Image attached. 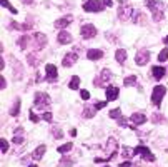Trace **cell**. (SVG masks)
Instances as JSON below:
<instances>
[{
	"instance_id": "10",
	"label": "cell",
	"mask_w": 168,
	"mask_h": 167,
	"mask_svg": "<svg viewBox=\"0 0 168 167\" xmlns=\"http://www.w3.org/2000/svg\"><path fill=\"white\" fill-rule=\"evenodd\" d=\"M45 72H47V80L48 82H53V80H57V77H58V72H57V67L53 65V64H47V67H45Z\"/></svg>"
},
{
	"instance_id": "4",
	"label": "cell",
	"mask_w": 168,
	"mask_h": 167,
	"mask_svg": "<svg viewBox=\"0 0 168 167\" xmlns=\"http://www.w3.org/2000/svg\"><path fill=\"white\" fill-rule=\"evenodd\" d=\"M131 13H133L131 3H128V2H121V3H120V7H118V17H120L121 22H125V20L130 19Z\"/></svg>"
},
{
	"instance_id": "17",
	"label": "cell",
	"mask_w": 168,
	"mask_h": 167,
	"mask_svg": "<svg viewBox=\"0 0 168 167\" xmlns=\"http://www.w3.org/2000/svg\"><path fill=\"white\" fill-rule=\"evenodd\" d=\"M165 72L166 70L163 69V67H153L152 69V75H153V79H156V80L163 79V77H165Z\"/></svg>"
},
{
	"instance_id": "33",
	"label": "cell",
	"mask_w": 168,
	"mask_h": 167,
	"mask_svg": "<svg viewBox=\"0 0 168 167\" xmlns=\"http://www.w3.org/2000/svg\"><path fill=\"white\" fill-rule=\"evenodd\" d=\"M110 117H112V119H118V117H121V111L120 109H113V111H110Z\"/></svg>"
},
{
	"instance_id": "34",
	"label": "cell",
	"mask_w": 168,
	"mask_h": 167,
	"mask_svg": "<svg viewBox=\"0 0 168 167\" xmlns=\"http://www.w3.org/2000/svg\"><path fill=\"white\" fill-rule=\"evenodd\" d=\"M0 149H2L3 154H5L7 151H9V142H7L5 139H0Z\"/></svg>"
},
{
	"instance_id": "44",
	"label": "cell",
	"mask_w": 168,
	"mask_h": 167,
	"mask_svg": "<svg viewBox=\"0 0 168 167\" xmlns=\"http://www.w3.org/2000/svg\"><path fill=\"white\" fill-rule=\"evenodd\" d=\"M103 3H105V7H112L113 5V0H103Z\"/></svg>"
},
{
	"instance_id": "39",
	"label": "cell",
	"mask_w": 168,
	"mask_h": 167,
	"mask_svg": "<svg viewBox=\"0 0 168 167\" xmlns=\"http://www.w3.org/2000/svg\"><path fill=\"white\" fill-rule=\"evenodd\" d=\"M72 164H73L72 159H62L60 161V165H72Z\"/></svg>"
},
{
	"instance_id": "7",
	"label": "cell",
	"mask_w": 168,
	"mask_h": 167,
	"mask_svg": "<svg viewBox=\"0 0 168 167\" xmlns=\"http://www.w3.org/2000/svg\"><path fill=\"white\" fill-rule=\"evenodd\" d=\"M148 59H150V50L148 49H142V50H138L137 55H135L137 65H145V64H148Z\"/></svg>"
},
{
	"instance_id": "5",
	"label": "cell",
	"mask_w": 168,
	"mask_h": 167,
	"mask_svg": "<svg viewBox=\"0 0 168 167\" xmlns=\"http://www.w3.org/2000/svg\"><path fill=\"white\" fill-rule=\"evenodd\" d=\"M110 79H112V72H110L108 69H103L102 72H100V75L95 79V87H105V85L110 82Z\"/></svg>"
},
{
	"instance_id": "22",
	"label": "cell",
	"mask_w": 168,
	"mask_h": 167,
	"mask_svg": "<svg viewBox=\"0 0 168 167\" xmlns=\"http://www.w3.org/2000/svg\"><path fill=\"white\" fill-rule=\"evenodd\" d=\"M131 120H133L135 124H145L146 122V117L143 115V114H140V112H135L133 115H131Z\"/></svg>"
},
{
	"instance_id": "2",
	"label": "cell",
	"mask_w": 168,
	"mask_h": 167,
	"mask_svg": "<svg viewBox=\"0 0 168 167\" xmlns=\"http://www.w3.org/2000/svg\"><path fill=\"white\" fill-rule=\"evenodd\" d=\"M165 94H166L165 85H155V89H153V92H152V100H153V104H155L156 107H160L162 99L165 97Z\"/></svg>"
},
{
	"instance_id": "32",
	"label": "cell",
	"mask_w": 168,
	"mask_h": 167,
	"mask_svg": "<svg viewBox=\"0 0 168 167\" xmlns=\"http://www.w3.org/2000/svg\"><path fill=\"white\" fill-rule=\"evenodd\" d=\"M0 3H2V7H5V9H9V10H10V12H12V13H17V9H13V7L10 5V3L7 2V0H2V2H0Z\"/></svg>"
},
{
	"instance_id": "1",
	"label": "cell",
	"mask_w": 168,
	"mask_h": 167,
	"mask_svg": "<svg viewBox=\"0 0 168 167\" xmlns=\"http://www.w3.org/2000/svg\"><path fill=\"white\" fill-rule=\"evenodd\" d=\"M148 3V9L152 10V15L155 22H160V20L165 17V5H163L160 0H146Z\"/></svg>"
},
{
	"instance_id": "8",
	"label": "cell",
	"mask_w": 168,
	"mask_h": 167,
	"mask_svg": "<svg viewBox=\"0 0 168 167\" xmlns=\"http://www.w3.org/2000/svg\"><path fill=\"white\" fill-rule=\"evenodd\" d=\"M135 152H137V154H140L142 157L145 159V161H155V155L152 154V152H150V149L148 147H143V145H138V147H135Z\"/></svg>"
},
{
	"instance_id": "30",
	"label": "cell",
	"mask_w": 168,
	"mask_h": 167,
	"mask_svg": "<svg viewBox=\"0 0 168 167\" xmlns=\"http://www.w3.org/2000/svg\"><path fill=\"white\" fill-rule=\"evenodd\" d=\"M68 151H72V144H70V142H68V144H63V145H60V147H58V152H60V154H67Z\"/></svg>"
},
{
	"instance_id": "45",
	"label": "cell",
	"mask_w": 168,
	"mask_h": 167,
	"mask_svg": "<svg viewBox=\"0 0 168 167\" xmlns=\"http://www.w3.org/2000/svg\"><path fill=\"white\" fill-rule=\"evenodd\" d=\"M0 84H2V85H0L2 89H5V87H7V82H5V79H3V77H0Z\"/></svg>"
},
{
	"instance_id": "29",
	"label": "cell",
	"mask_w": 168,
	"mask_h": 167,
	"mask_svg": "<svg viewBox=\"0 0 168 167\" xmlns=\"http://www.w3.org/2000/svg\"><path fill=\"white\" fill-rule=\"evenodd\" d=\"M123 84H125V85H135V84H137V75H130V77H125Z\"/></svg>"
},
{
	"instance_id": "20",
	"label": "cell",
	"mask_w": 168,
	"mask_h": 167,
	"mask_svg": "<svg viewBox=\"0 0 168 167\" xmlns=\"http://www.w3.org/2000/svg\"><path fill=\"white\" fill-rule=\"evenodd\" d=\"M145 15L140 12V10H137V12H133V24H140V25H145Z\"/></svg>"
},
{
	"instance_id": "23",
	"label": "cell",
	"mask_w": 168,
	"mask_h": 167,
	"mask_svg": "<svg viewBox=\"0 0 168 167\" xmlns=\"http://www.w3.org/2000/svg\"><path fill=\"white\" fill-rule=\"evenodd\" d=\"M13 144H22L23 142V129H17L15 136H13Z\"/></svg>"
},
{
	"instance_id": "3",
	"label": "cell",
	"mask_w": 168,
	"mask_h": 167,
	"mask_svg": "<svg viewBox=\"0 0 168 167\" xmlns=\"http://www.w3.org/2000/svg\"><path fill=\"white\" fill-rule=\"evenodd\" d=\"M105 9V3L100 0H85L83 2V10L85 12H102Z\"/></svg>"
},
{
	"instance_id": "37",
	"label": "cell",
	"mask_w": 168,
	"mask_h": 167,
	"mask_svg": "<svg viewBox=\"0 0 168 167\" xmlns=\"http://www.w3.org/2000/svg\"><path fill=\"white\" fill-rule=\"evenodd\" d=\"M42 119H44V120H47V122H52V112H44Z\"/></svg>"
},
{
	"instance_id": "47",
	"label": "cell",
	"mask_w": 168,
	"mask_h": 167,
	"mask_svg": "<svg viewBox=\"0 0 168 167\" xmlns=\"http://www.w3.org/2000/svg\"><path fill=\"white\" fill-rule=\"evenodd\" d=\"M22 2H23V3H27V5H30V3L33 2V0H22Z\"/></svg>"
},
{
	"instance_id": "35",
	"label": "cell",
	"mask_w": 168,
	"mask_h": 167,
	"mask_svg": "<svg viewBox=\"0 0 168 167\" xmlns=\"http://www.w3.org/2000/svg\"><path fill=\"white\" fill-rule=\"evenodd\" d=\"M15 79H22V65L20 64H19V67L15 64Z\"/></svg>"
},
{
	"instance_id": "38",
	"label": "cell",
	"mask_w": 168,
	"mask_h": 167,
	"mask_svg": "<svg viewBox=\"0 0 168 167\" xmlns=\"http://www.w3.org/2000/svg\"><path fill=\"white\" fill-rule=\"evenodd\" d=\"M80 95H82V99H83V100H88V99H90V92H88V90H82Z\"/></svg>"
},
{
	"instance_id": "49",
	"label": "cell",
	"mask_w": 168,
	"mask_h": 167,
	"mask_svg": "<svg viewBox=\"0 0 168 167\" xmlns=\"http://www.w3.org/2000/svg\"><path fill=\"white\" fill-rule=\"evenodd\" d=\"M30 167H37V165H30Z\"/></svg>"
},
{
	"instance_id": "21",
	"label": "cell",
	"mask_w": 168,
	"mask_h": 167,
	"mask_svg": "<svg viewBox=\"0 0 168 167\" xmlns=\"http://www.w3.org/2000/svg\"><path fill=\"white\" fill-rule=\"evenodd\" d=\"M115 59L118 64H125V60H127V52H125L123 49H118V50L115 52Z\"/></svg>"
},
{
	"instance_id": "16",
	"label": "cell",
	"mask_w": 168,
	"mask_h": 167,
	"mask_svg": "<svg viewBox=\"0 0 168 167\" xmlns=\"http://www.w3.org/2000/svg\"><path fill=\"white\" fill-rule=\"evenodd\" d=\"M118 97V89L117 87H108L107 89V100L112 102V100H117Z\"/></svg>"
},
{
	"instance_id": "26",
	"label": "cell",
	"mask_w": 168,
	"mask_h": 167,
	"mask_svg": "<svg viewBox=\"0 0 168 167\" xmlns=\"http://www.w3.org/2000/svg\"><path fill=\"white\" fill-rule=\"evenodd\" d=\"M95 111H96V109H95V105H93V107H85L83 115L87 117V119H92V117L95 115Z\"/></svg>"
},
{
	"instance_id": "15",
	"label": "cell",
	"mask_w": 168,
	"mask_h": 167,
	"mask_svg": "<svg viewBox=\"0 0 168 167\" xmlns=\"http://www.w3.org/2000/svg\"><path fill=\"white\" fill-rule=\"evenodd\" d=\"M102 57H103V52L98 50V49H90L87 52V59H90V60H100Z\"/></svg>"
},
{
	"instance_id": "42",
	"label": "cell",
	"mask_w": 168,
	"mask_h": 167,
	"mask_svg": "<svg viewBox=\"0 0 168 167\" xmlns=\"http://www.w3.org/2000/svg\"><path fill=\"white\" fill-rule=\"evenodd\" d=\"M118 125L127 127V119H125V117H118Z\"/></svg>"
},
{
	"instance_id": "48",
	"label": "cell",
	"mask_w": 168,
	"mask_h": 167,
	"mask_svg": "<svg viewBox=\"0 0 168 167\" xmlns=\"http://www.w3.org/2000/svg\"><path fill=\"white\" fill-rule=\"evenodd\" d=\"M165 44L168 45V35H166V38H165Z\"/></svg>"
},
{
	"instance_id": "25",
	"label": "cell",
	"mask_w": 168,
	"mask_h": 167,
	"mask_svg": "<svg viewBox=\"0 0 168 167\" xmlns=\"http://www.w3.org/2000/svg\"><path fill=\"white\" fill-rule=\"evenodd\" d=\"M78 85H80V77L73 75L72 79H70V84H68V87L72 89V90H77V89H78Z\"/></svg>"
},
{
	"instance_id": "13",
	"label": "cell",
	"mask_w": 168,
	"mask_h": 167,
	"mask_svg": "<svg viewBox=\"0 0 168 167\" xmlns=\"http://www.w3.org/2000/svg\"><path fill=\"white\" fill-rule=\"evenodd\" d=\"M72 20H73L72 15H65V17H62V19L55 20V27L57 28H65L68 24H72Z\"/></svg>"
},
{
	"instance_id": "12",
	"label": "cell",
	"mask_w": 168,
	"mask_h": 167,
	"mask_svg": "<svg viewBox=\"0 0 168 167\" xmlns=\"http://www.w3.org/2000/svg\"><path fill=\"white\" fill-rule=\"evenodd\" d=\"M77 54H75V52H68V54L65 55V59L62 60V64H63V67H72L75 62H77Z\"/></svg>"
},
{
	"instance_id": "27",
	"label": "cell",
	"mask_w": 168,
	"mask_h": 167,
	"mask_svg": "<svg viewBox=\"0 0 168 167\" xmlns=\"http://www.w3.org/2000/svg\"><path fill=\"white\" fill-rule=\"evenodd\" d=\"M19 112H20V100H15V104H13V107L10 109V115H19Z\"/></svg>"
},
{
	"instance_id": "6",
	"label": "cell",
	"mask_w": 168,
	"mask_h": 167,
	"mask_svg": "<svg viewBox=\"0 0 168 167\" xmlns=\"http://www.w3.org/2000/svg\"><path fill=\"white\" fill-rule=\"evenodd\" d=\"M33 104H35V107H37V109H45L50 104V97L47 94H44V92H37V94H35Z\"/></svg>"
},
{
	"instance_id": "9",
	"label": "cell",
	"mask_w": 168,
	"mask_h": 167,
	"mask_svg": "<svg viewBox=\"0 0 168 167\" xmlns=\"http://www.w3.org/2000/svg\"><path fill=\"white\" fill-rule=\"evenodd\" d=\"M95 35H96V28L92 25V24L82 25V37L83 38H93Z\"/></svg>"
},
{
	"instance_id": "18",
	"label": "cell",
	"mask_w": 168,
	"mask_h": 167,
	"mask_svg": "<svg viewBox=\"0 0 168 167\" xmlns=\"http://www.w3.org/2000/svg\"><path fill=\"white\" fill-rule=\"evenodd\" d=\"M45 152H47V147H45V145H38V147L33 151V155H32V157H33L35 161H40V159L44 157Z\"/></svg>"
},
{
	"instance_id": "36",
	"label": "cell",
	"mask_w": 168,
	"mask_h": 167,
	"mask_svg": "<svg viewBox=\"0 0 168 167\" xmlns=\"http://www.w3.org/2000/svg\"><path fill=\"white\" fill-rule=\"evenodd\" d=\"M52 132H53V136H55L57 139H62L63 132H62V130H60V129H57V127H53V129H52Z\"/></svg>"
},
{
	"instance_id": "50",
	"label": "cell",
	"mask_w": 168,
	"mask_h": 167,
	"mask_svg": "<svg viewBox=\"0 0 168 167\" xmlns=\"http://www.w3.org/2000/svg\"><path fill=\"white\" fill-rule=\"evenodd\" d=\"M105 167H108V165H105Z\"/></svg>"
},
{
	"instance_id": "46",
	"label": "cell",
	"mask_w": 168,
	"mask_h": 167,
	"mask_svg": "<svg viewBox=\"0 0 168 167\" xmlns=\"http://www.w3.org/2000/svg\"><path fill=\"white\" fill-rule=\"evenodd\" d=\"M131 164H130V162H123V164H120V167H130Z\"/></svg>"
},
{
	"instance_id": "40",
	"label": "cell",
	"mask_w": 168,
	"mask_h": 167,
	"mask_svg": "<svg viewBox=\"0 0 168 167\" xmlns=\"http://www.w3.org/2000/svg\"><path fill=\"white\" fill-rule=\"evenodd\" d=\"M30 120H32V122H35V124H37V122H38V120H40V117H38V115H37V114H33V112H30Z\"/></svg>"
},
{
	"instance_id": "11",
	"label": "cell",
	"mask_w": 168,
	"mask_h": 167,
	"mask_svg": "<svg viewBox=\"0 0 168 167\" xmlns=\"http://www.w3.org/2000/svg\"><path fill=\"white\" fill-rule=\"evenodd\" d=\"M117 139H113V137H110L108 142H107V152H108V161L110 159L115 157V152H117Z\"/></svg>"
},
{
	"instance_id": "19",
	"label": "cell",
	"mask_w": 168,
	"mask_h": 167,
	"mask_svg": "<svg viewBox=\"0 0 168 167\" xmlns=\"http://www.w3.org/2000/svg\"><path fill=\"white\" fill-rule=\"evenodd\" d=\"M33 37H35V40H37V45H38V49H42V47H45V45H47V37H45L44 34H40V32H37V34H33Z\"/></svg>"
},
{
	"instance_id": "31",
	"label": "cell",
	"mask_w": 168,
	"mask_h": 167,
	"mask_svg": "<svg viewBox=\"0 0 168 167\" xmlns=\"http://www.w3.org/2000/svg\"><path fill=\"white\" fill-rule=\"evenodd\" d=\"M166 59H168V49H163V50L158 54V60L160 62H165Z\"/></svg>"
},
{
	"instance_id": "24",
	"label": "cell",
	"mask_w": 168,
	"mask_h": 167,
	"mask_svg": "<svg viewBox=\"0 0 168 167\" xmlns=\"http://www.w3.org/2000/svg\"><path fill=\"white\" fill-rule=\"evenodd\" d=\"M135 154H137V152H135V149H131V147H125V149H123V152H121L123 159H131Z\"/></svg>"
},
{
	"instance_id": "28",
	"label": "cell",
	"mask_w": 168,
	"mask_h": 167,
	"mask_svg": "<svg viewBox=\"0 0 168 167\" xmlns=\"http://www.w3.org/2000/svg\"><path fill=\"white\" fill-rule=\"evenodd\" d=\"M27 62L30 64V65H38V59H37V55H33V54H28L27 55Z\"/></svg>"
},
{
	"instance_id": "43",
	"label": "cell",
	"mask_w": 168,
	"mask_h": 167,
	"mask_svg": "<svg viewBox=\"0 0 168 167\" xmlns=\"http://www.w3.org/2000/svg\"><path fill=\"white\" fill-rule=\"evenodd\" d=\"M105 104H107V102H96L95 109H96V111H98V109H103V107H105Z\"/></svg>"
},
{
	"instance_id": "41",
	"label": "cell",
	"mask_w": 168,
	"mask_h": 167,
	"mask_svg": "<svg viewBox=\"0 0 168 167\" xmlns=\"http://www.w3.org/2000/svg\"><path fill=\"white\" fill-rule=\"evenodd\" d=\"M152 120H153V122H160V120H165V119H163V117L160 115V114H155V115L152 117Z\"/></svg>"
},
{
	"instance_id": "14",
	"label": "cell",
	"mask_w": 168,
	"mask_h": 167,
	"mask_svg": "<svg viewBox=\"0 0 168 167\" xmlns=\"http://www.w3.org/2000/svg\"><path fill=\"white\" fill-rule=\"evenodd\" d=\"M57 40H58L60 45H67V44H70V42H72V35H70L68 32H58Z\"/></svg>"
}]
</instances>
